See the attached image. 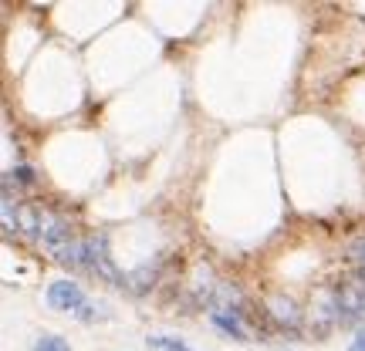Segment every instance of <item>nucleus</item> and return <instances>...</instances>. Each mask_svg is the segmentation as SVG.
I'll return each mask as SVG.
<instances>
[{"instance_id":"9b49d317","label":"nucleus","mask_w":365,"mask_h":351,"mask_svg":"<svg viewBox=\"0 0 365 351\" xmlns=\"http://www.w3.org/2000/svg\"><path fill=\"white\" fill-rule=\"evenodd\" d=\"M149 345L156 351H190L183 341H176V338H166V335H153V338H146Z\"/></svg>"},{"instance_id":"39448f33","label":"nucleus","mask_w":365,"mask_h":351,"mask_svg":"<svg viewBox=\"0 0 365 351\" xmlns=\"http://www.w3.org/2000/svg\"><path fill=\"white\" fill-rule=\"evenodd\" d=\"M267 317H271V324L281 328V331H298L301 321H305V314L298 311V304H294L291 297H284V294H274V297L267 301Z\"/></svg>"},{"instance_id":"f8f14e48","label":"nucleus","mask_w":365,"mask_h":351,"mask_svg":"<svg viewBox=\"0 0 365 351\" xmlns=\"http://www.w3.org/2000/svg\"><path fill=\"white\" fill-rule=\"evenodd\" d=\"M7 183H21V186H31L34 183V169L31 166H17V169H10L7 176H3Z\"/></svg>"},{"instance_id":"0eeeda50","label":"nucleus","mask_w":365,"mask_h":351,"mask_svg":"<svg viewBox=\"0 0 365 351\" xmlns=\"http://www.w3.org/2000/svg\"><path fill=\"white\" fill-rule=\"evenodd\" d=\"M51 257H54L61 267H71V271L88 267V250H85V240H68V243H61L58 250H51Z\"/></svg>"},{"instance_id":"dca6fc26","label":"nucleus","mask_w":365,"mask_h":351,"mask_svg":"<svg viewBox=\"0 0 365 351\" xmlns=\"http://www.w3.org/2000/svg\"><path fill=\"white\" fill-rule=\"evenodd\" d=\"M352 351H365V331H362V335H359V341L352 345Z\"/></svg>"},{"instance_id":"2eb2a0df","label":"nucleus","mask_w":365,"mask_h":351,"mask_svg":"<svg viewBox=\"0 0 365 351\" xmlns=\"http://www.w3.org/2000/svg\"><path fill=\"white\" fill-rule=\"evenodd\" d=\"M71 317H78V321H98V317H105V311L98 308V304H91V301H85L78 311L71 314Z\"/></svg>"},{"instance_id":"f257e3e1","label":"nucleus","mask_w":365,"mask_h":351,"mask_svg":"<svg viewBox=\"0 0 365 351\" xmlns=\"http://www.w3.org/2000/svg\"><path fill=\"white\" fill-rule=\"evenodd\" d=\"M338 294V314H342V324H359L365 317V271H355L345 277V284L335 287Z\"/></svg>"},{"instance_id":"7ed1b4c3","label":"nucleus","mask_w":365,"mask_h":351,"mask_svg":"<svg viewBox=\"0 0 365 351\" xmlns=\"http://www.w3.org/2000/svg\"><path fill=\"white\" fill-rule=\"evenodd\" d=\"M308 317H311L308 324H311V335H315V338H322V335H328L335 324H342V314H338V294H335V291L318 294Z\"/></svg>"},{"instance_id":"423d86ee","label":"nucleus","mask_w":365,"mask_h":351,"mask_svg":"<svg viewBox=\"0 0 365 351\" xmlns=\"http://www.w3.org/2000/svg\"><path fill=\"white\" fill-rule=\"evenodd\" d=\"M68 240H71L68 220L58 216V213H51V210H41V243H44L47 250H58V247L68 243Z\"/></svg>"},{"instance_id":"1a4fd4ad","label":"nucleus","mask_w":365,"mask_h":351,"mask_svg":"<svg viewBox=\"0 0 365 351\" xmlns=\"http://www.w3.org/2000/svg\"><path fill=\"white\" fill-rule=\"evenodd\" d=\"M17 234L24 236V240H41V210L21 206V213H17Z\"/></svg>"},{"instance_id":"ddd939ff","label":"nucleus","mask_w":365,"mask_h":351,"mask_svg":"<svg viewBox=\"0 0 365 351\" xmlns=\"http://www.w3.org/2000/svg\"><path fill=\"white\" fill-rule=\"evenodd\" d=\"M34 351H71V348H68V341L61 335H47V338H41L34 345Z\"/></svg>"},{"instance_id":"20e7f679","label":"nucleus","mask_w":365,"mask_h":351,"mask_svg":"<svg viewBox=\"0 0 365 351\" xmlns=\"http://www.w3.org/2000/svg\"><path fill=\"white\" fill-rule=\"evenodd\" d=\"M85 301H88L85 291H81L78 284H71V280H54V284L47 287V304H51L54 311L75 314Z\"/></svg>"},{"instance_id":"4468645a","label":"nucleus","mask_w":365,"mask_h":351,"mask_svg":"<svg viewBox=\"0 0 365 351\" xmlns=\"http://www.w3.org/2000/svg\"><path fill=\"white\" fill-rule=\"evenodd\" d=\"M349 257H352L355 267H362L365 271V236H355V240L349 243Z\"/></svg>"},{"instance_id":"9d476101","label":"nucleus","mask_w":365,"mask_h":351,"mask_svg":"<svg viewBox=\"0 0 365 351\" xmlns=\"http://www.w3.org/2000/svg\"><path fill=\"white\" fill-rule=\"evenodd\" d=\"M153 284H156V267L153 264H146V267H139L135 273L125 277V291L129 294H146V291H153Z\"/></svg>"},{"instance_id":"6e6552de","label":"nucleus","mask_w":365,"mask_h":351,"mask_svg":"<svg viewBox=\"0 0 365 351\" xmlns=\"http://www.w3.org/2000/svg\"><path fill=\"white\" fill-rule=\"evenodd\" d=\"M210 317H213V324H217L220 331H227L230 338H237V341H250V331H247V324L241 321V314H237V311H230V308H213Z\"/></svg>"},{"instance_id":"f03ea898","label":"nucleus","mask_w":365,"mask_h":351,"mask_svg":"<svg viewBox=\"0 0 365 351\" xmlns=\"http://www.w3.org/2000/svg\"><path fill=\"white\" fill-rule=\"evenodd\" d=\"M85 250H88V271H95L102 280H109V284H115V287L125 291V273L115 267V260H112V253H109V236L91 234L85 240Z\"/></svg>"}]
</instances>
